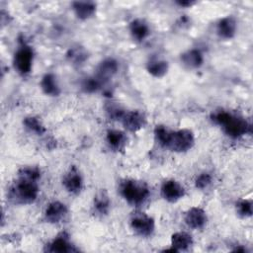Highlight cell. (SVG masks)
Returning a JSON list of instances; mask_svg holds the SVG:
<instances>
[{"mask_svg":"<svg viewBox=\"0 0 253 253\" xmlns=\"http://www.w3.org/2000/svg\"><path fill=\"white\" fill-rule=\"evenodd\" d=\"M129 32L135 41L141 42L148 37L149 27L143 20L135 19L129 24Z\"/></svg>","mask_w":253,"mask_h":253,"instance_id":"16","label":"cell"},{"mask_svg":"<svg viewBox=\"0 0 253 253\" xmlns=\"http://www.w3.org/2000/svg\"><path fill=\"white\" fill-rule=\"evenodd\" d=\"M177 4L181 7H191L193 4H195L194 1H177Z\"/></svg>","mask_w":253,"mask_h":253,"instance_id":"29","label":"cell"},{"mask_svg":"<svg viewBox=\"0 0 253 253\" xmlns=\"http://www.w3.org/2000/svg\"><path fill=\"white\" fill-rule=\"evenodd\" d=\"M47 251L49 252H72L76 251V249L73 247V245L68 241V239L64 236H58L55 239H53L49 244Z\"/></svg>","mask_w":253,"mask_h":253,"instance_id":"19","label":"cell"},{"mask_svg":"<svg viewBox=\"0 0 253 253\" xmlns=\"http://www.w3.org/2000/svg\"><path fill=\"white\" fill-rule=\"evenodd\" d=\"M118 69H119L118 61L112 57H108L98 65L94 76L104 84L118 72Z\"/></svg>","mask_w":253,"mask_h":253,"instance_id":"9","label":"cell"},{"mask_svg":"<svg viewBox=\"0 0 253 253\" xmlns=\"http://www.w3.org/2000/svg\"><path fill=\"white\" fill-rule=\"evenodd\" d=\"M72 9L78 19L87 20L95 14L96 4L90 1H76L72 3Z\"/></svg>","mask_w":253,"mask_h":253,"instance_id":"14","label":"cell"},{"mask_svg":"<svg viewBox=\"0 0 253 253\" xmlns=\"http://www.w3.org/2000/svg\"><path fill=\"white\" fill-rule=\"evenodd\" d=\"M211 183V176L209 173H206V172L200 174L195 180L196 188L201 189V190L206 189Z\"/></svg>","mask_w":253,"mask_h":253,"instance_id":"28","label":"cell"},{"mask_svg":"<svg viewBox=\"0 0 253 253\" xmlns=\"http://www.w3.org/2000/svg\"><path fill=\"white\" fill-rule=\"evenodd\" d=\"M41 177V171L38 167H24L19 171V178L36 181Z\"/></svg>","mask_w":253,"mask_h":253,"instance_id":"25","label":"cell"},{"mask_svg":"<svg viewBox=\"0 0 253 253\" xmlns=\"http://www.w3.org/2000/svg\"><path fill=\"white\" fill-rule=\"evenodd\" d=\"M120 121L129 131H137L144 127L146 124L144 115L138 111H125Z\"/></svg>","mask_w":253,"mask_h":253,"instance_id":"7","label":"cell"},{"mask_svg":"<svg viewBox=\"0 0 253 253\" xmlns=\"http://www.w3.org/2000/svg\"><path fill=\"white\" fill-rule=\"evenodd\" d=\"M62 184L69 193H72V194L79 193L83 185V180L80 172L75 167H72L65 174Z\"/></svg>","mask_w":253,"mask_h":253,"instance_id":"12","label":"cell"},{"mask_svg":"<svg viewBox=\"0 0 253 253\" xmlns=\"http://www.w3.org/2000/svg\"><path fill=\"white\" fill-rule=\"evenodd\" d=\"M181 60L189 68H199L204 62V56L199 49L192 48L181 55Z\"/></svg>","mask_w":253,"mask_h":253,"instance_id":"17","label":"cell"},{"mask_svg":"<svg viewBox=\"0 0 253 253\" xmlns=\"http://www.w3.org/2000/svg\"><path fill=\"white\" fill-rule=\"evenodd\" d=\"M193 244L192 236L187 232H176L171 236V245L176 250H185Z\"/></svg>","mask_w":253,"mask_h":253,"instance_id":"18","label":"cell"},{"mask_svg":"<svg viewBox=\"0 0 253 253\" xmlns=\"http://www.w3.org/2000/svg\"><path fill=\"white\" fill-rule=\"evenodd\" d=\"M123 198L132 206H139L145 202L149 195L148 187L145 183L135 180H126L121 185Z\"/></svg>","mask_w":253,"mask_h":253,"instance_id":"2","label":"cell"},{"mask_svg":"<svg viewBox=\"0 0 253 253\" xmlns=\"http://www.w3.org/2000/svg\"><path fill=\"white\" fill-rule=\"evenodd\" d=\"M25 126L32 132L37 134H42L45 132V127L42 124V122L36 117H27L24 120Z\"/></svg>","mask_w":253,"mask_h":253,"instance_id":"23","label":"cell"},{"mask_svg":"<svg viewBox=\"0 0 253 253\" xmlns=\"http://www.w3.org/2000/svg\"><path fill=\"white\" fill-rule=\"evenodd\" d=\"M195 143L194 133L188 128L170 131L166 142V148L175 152H185L190 150Z\"/></svg>","mask_w":253,"mask_h":253,"instance_id":"4","label":"cell"},{"mask_svg":"<svg viewBox=\"0 0 253 253\" xmlns=\"http://www.w3.org/2000/svg\"><path fill=\"white\" fill-rule=\"evenodd\" d=\"M212 120L222 126L227 135L234 138L240 137L251 131V126L247 121L224 111L214 113Z\"/></svg>","mask_w":253,"mask_h":253,"instance_id":"1","label":"cell"},{"mask_svg":"<svg viewBox=\"0 0 253 253\" xmlns=\"http://www.w3.org/2000/svg\"><path fill=\"white\" fill-rule=\"evenodd\" d=\"M162 197L170 203H175L185 196L184 187L175 180H167L161 187Z\"/></svg>","mask_w":253,"mask_h":253,"instance_id":"8","label":"cell"},{"mask_svg":"<svg viewBox=\"0 0 253 253\" xmlns=\"http://www.w3.org/2000/svg\"><path fill=\"white\" fill-rule=\"evenodd\" d=\"M236 211L242 217H250L252 215V202L250 200H241L236 204Z\"/></svg>","mask_w":253,"mask_h":253,"instance_id":"26","label":"cell"},{"mask_svg":"<svg viewBox=\"0 0 253 253\" xmlns=\"http://www.w3.org/2000/svg\"><path fill=\"white\" fill-rule=\"evenodd\" d=\"M237 29L236 21L231 16H226L219 20L216 26L217 35L222 39H231L234 37Z\"/></svg>","mask_w":253,"mask_h":253,"instance_id":"13","label":"cell"},{"mask_svg":"<svg viewBox=\"0 0 253 253\" xmlns=\"http://www.w3.org/2000/svg\"><path fill=\"white\" fill-rule=\"evenodd\" d=\"M41 88L42 92L48 96H58L60 94V88L56 77L52 73H46L43 75L41 81Z\"/></svg>","mask_w":253,"mask_h":253,"instance_id":"15","label":"cell"},{"mask_svg":"<svg viewBox=\"0 0 253 253\" xmlns=\"http://www.w3.org/2000/svg\"><path fill=\"white\" fill-rule=\"evenodd\" d=\"M168 62L161 59H153L147 63V71L154 77H163L168 71Z\"/></svg>","mask_w":253,"mask_h":253,"instance_id":"20","label":"cell"},{"mask_svg":"<svg viewBox=\"0 0 253 253\" xmlns=\"http://www.w3.org/2000/svg\"><path fill=\"white\" fill-rule=\"evenodd\" d=\"M94 208L99 214H106L110 208V199L106 192L101 191L94 199Z\"/></svg>","mask_w":253,"mask_h":253,"instance_id":"22","label":"cell"},{"mask_svg":"<svg viewBox=\"0 0 253 253\" xmlns=\"http://www.w3.org/2000/svg\"><path fill=\"white\" fill-rule=\"evenodd\" d=\"M102 85H103V83L98 78H96L95 76H92V77H88L84 80L82 88L87 93H93V92L98 91Z\"/></svg>","mask_w":253,"mask_h":253,"instance_id":"27","label":"cell"},{"mask_svg":"<svg viewBox=\"0 0 253 253\" xmlns=\"http://www.w3.org/2000/svg\"><path fill=\"white\" fill-rule=\"evenodd\" d=\"M67 56L70 59V61H72L74 64H81L86 60L88 55L83 47L76 46L70 48V50L67 53Z\"/></svg>","mask_w":253,"mask_h":253,"instance_id":"24","label":"cell"},{"mask_svg":"<svg viewBox=\"0 0 253 253\" xmlns=\"http://www.w3.org/2000/svg\"><path fill=\"white\" fill-rule=\"evenodd\" d=\"M34 52L31 46L22 44L14 55V66L15 69L22 75L30 73L33 65Z\"/></svg>","mask_w":253,"mask_h":253,"instance_id":"5","label":"cell"},{"mask_svg":"<svg viewBox=\"0 0 253 253\" xmlns=\"http://www.w3.org/2000/svg\"><path fill=\"white\" fill-rule=\"evenodd\" d=\"M130 226L140 236H149L155 228L154 220L144 212L134 213L130 219Z\"/></svg>","mask_w":253,"mask_h":253,"instance_id":"6","label":"cell"},{"mask_svg":"<svg viewBox=\"0 0 253 253\" xmlns=\"http://www.w3.org/2000/svg\"><path fill=\"white\" fill-rule=\"evenodd\" d=\"M39 195L38 182L19 178L10 191V196L15 201L22 204L34 203Z\"/></svg>","mask_w":253,"mask_h":253,"instance_id":"3","label":"cell"},{"mask_svg":"<svg viewBox=\"0 0 253 253\" xmlns=\"http://www.w3.org/2000/svg\"><path fill=\"white\" fill-rule=\"evenodd\" d=\"M67 214L66 206L58 201L51 202L45 209L44 217L50 223H57L61 221Z\"/></svg>","mask_w":253,"mask_h":253,"instance_id":"11","label":"cell"},{"mask_svg":"<svg viewBox=\"0 0 253 253\" xmlns=\"http://www.w3.org/2000/svg\"><path fill=\"white\" fill-rule=\"evenodd\" d=\"M208 220L206 211L198 207L191 208L185 214V222L186 224L194 229L202 228L206 225Z\"/></svg>","mask_w":253,"mask_h":253,"instance_id":"10","label":"cell"},{"mask_svg":"<svg viewBox=\"0 0 253 253\" xmlns=\"http://www.w3.org/2000/svg\"><path fill=\"white\" fill-rule=\"evenodd\" d=\"M106 139L108 144L114 148L118 149L120 148L126 141V135L122 130L119 129H109L107 131Z\"/></svg>","mask_w":253,"mask_h":253,"instance_id":"21","label":"cell"}]
</instances>
